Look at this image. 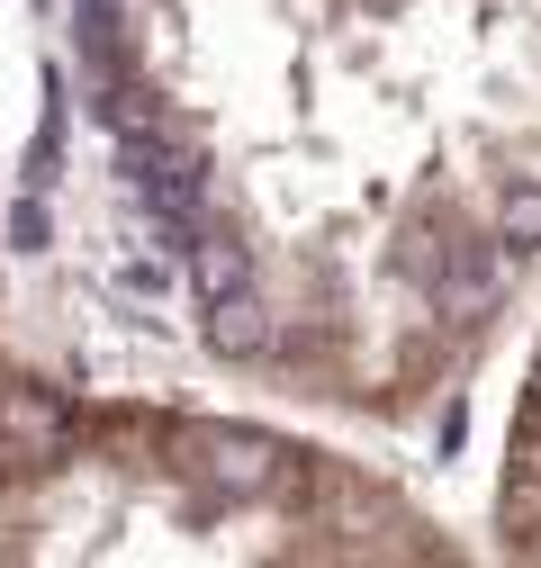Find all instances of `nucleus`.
<instances>
[{
	"instance_id": "obj_1",
	"label": "nucleus",
	"mask_w": 541,
	"mask_h": 568,
	"mask_svg": "<svg viewBox=\"0 0 541 568\" xmlns=\"http://www.w3.org/2000/svg\"><path fill=\"white\" fill-rule=\"evenodd\" d=\"M244 397L425 434L541 290V0H63Z\"/></svg>"
},
{
	"instance_id": "obj_2",
	"label": "nucleus",
	"mask_w": 541,
	"mask_h": 568,
	"mask_svg": "<svg viewBox=\"0 0 541 568\" xmlns=\"http://www.w3.org/2000/svg\"><path fill=\"white\" fill-rule=\"evenodd\" d=\"M154 424V388H73L28 362L0 262V568H126V506Z\"/></svg>"
},
{
	"instance_id": "obj_3",
	"label": "nucleus",
	"mask_w": 541,
	"mask_h": 568,
	"mask_svg": "<svg viewBox=\"0 0 541 568\" xmlns=\"http://www.w3.org/2000/svg\"><path fill=\"white\" fill-rule=\"evenodd\" d=\"M488 550L541 568V334H532L523 379L506 397V443H497V487H488Z\"/></svg>"
}]
</instances>
